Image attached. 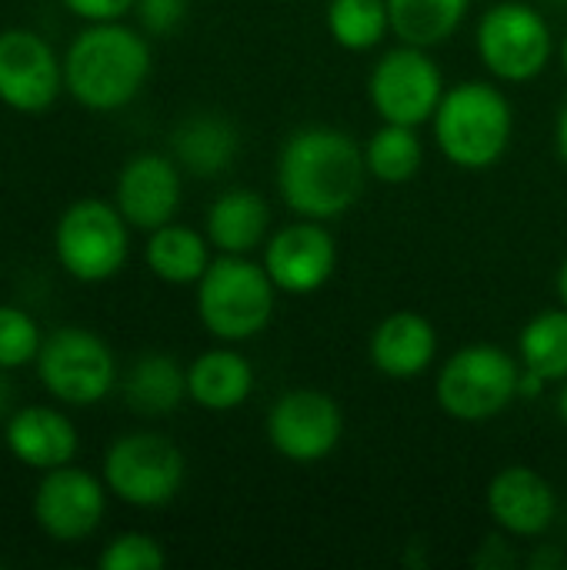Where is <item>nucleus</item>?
<instances>
[{
  "instance_id": "obj_22",
  "label": "nucleus",
  "mask_w": 567,
  "mask_h": 570,
  "mask_svg": "<svg viewBox=\"0 0 567 570\" xmlns=\"http://www.w3.org/2000/svg\"><path fill=\"white\" fill-rule=\"evenodd\" d=\"M120 391H124V404L134 414H140V417H167L187 397V371L177 364V357L150 351V354H140L127 367V374L120 381Z\"/></svg>"
},
{
  "instance_id": "obj_4",
  "label": "nucleus",
  "mask_w": 567,
  "mask_h": 570,
  "mask_svg": "<svg viewBox=\"0 0 567 570\" xmlns=\"http://www.w3.org/2000/svg\"><path fill=\"white\" fill-rule=\"evenodd\" d=\"M194 287L204 331L224 344L257 337L274 317L277 287L251 254H217Z\"/></svg>"
},
{
  "instance_id": "obj_10",
  "label": "nucleus",
  "mask_w": 567,
  "mask_h": 570,
  "mask_svg": "<svg viewBox=\"0 0 567 570\" xmlns=\"http://www.w3.org/2000/svg\"><path fill=\"white\" fill-rule=\"evenodd\" d=\"M444 73L424 47L398 43L381 53L368 77V100L388 124L421 127L434 117L444 97Z\"/></svg>"
},
{
  "instance_id": "obj_30",
  "label": "nucleus",
  "mask_w": 567,
  "mask_h": 570,
  "mask_svg": "<svg viewBox=\"0 0 567 570\" xmlns=\"http://www.w3.org/2000/svg\"><path fill=\"white\" fill-rule=\"evenodd\" d=\"M187 7H190V0H137L134 3V13H137L140 27L147 33L167 37V33H174L184 23Z\"/></svg>"
},
{
  "instance_id": "obj_34",
  "label": "nucleus",
  "mask_w": 567,
  "mask_h": 570,
  "mask_svg": "<svg viewBox=\"0 0 567 570\" xmlns=\"http://www.w3.org/2000/svg\"><path fill=\"white\" fill-rule=\"evenodd\" d=\"M555 287H558V301L567 307V257L565 264H561V271H558V281H555Z\"/></svg>"
},
{
  "instance_id": "obj_13",
  "label": "nucleus",
  "mask_w": 567,
  "mask_h": 570,
  "mask_svg": "<svg viewBox=\"0 0 567 570\" xmlns=\"http://www.w3.org/2000/svg\"><path fill=\"white\" fill-rule=\"evenodd\" d=\"M107 511V484L80 468H53L43 471L33 494V521L37 528L63 544L90 538Z\"/></svg>"
},
{
  "instance_id": "obj_15",
  "label": "nucleus",
  "mask_w": 567,
  "mask_h": 570,
  "mask_svg": "<svg viewBox=\"0 0 567 570\" xmlns=\"http://www.w3.org/2000/svg\"><path fill=\"white\" fill-rule=\"evenodd\" d=\"M114 204L137 230H157L174 220L180 207V164L164 154L130 157L114 187Z\"/></svg>"
},
{
  "instance_id": "obj_31",
  "label": "nucleus",
  "mask_w": 567,
  "mask_h": 570,
  "mask_svg": "<svg viewBox=\"0 0 567 570\" xmlns=\"http://www.w3.org/2000/svg\"><path fill=\"white\" fill-rule=\"evenodd\" d=\"M137 0H63V7L87 23H114L134 10Z\"/></svg>"
},
{
  "instance_id": "obj_18",
  "label": "nucleus",
  "mask_w": 567,
  "mask_h": 570,
  "mask_svg": "<svg viewBox=\"0 0 567 570\" xmlns=\"http://www.w3.org/2000/svg\"><path fill=\"white\" fill-rule=\"evenodd\" d=\"M7 451L33 468V471H53L74 461L77 454V428L63 411L53 407H20L7 417L3 431Z\"/></svg>"
},
{
  "instance_id": "obj_19",
  "label": "nucleus",
  "mask_w": 567,
  "mask_h": 570,
  "mask_svg": "<svg viewBox=\"0 0 567 570\" xmlns=\"http://www.w3.org/2000/svg\"><path fill=\"white\" fill-rule=\"evenodd\" d=\"M204 234L217 254H251L271 237V207L257 190L231 187L207 207Z\"/></svg>"
},
{
  "instance_id": "obj_24",
  "label": "nucleus",
  "mask_w": 567,
  "mask_h": 570,
  "mask_svg": "<svg viewBox=\"0 0 567 570\" xmlns=\"http://www.w3.org/2000/svg\"><path fill=\"white\" fill-rule=\"evenodd\" d=\"M471 0H388L391 33L401 43L434 50L448 43L465 23Z\"/></svg>"
},
{
  "instance_id": "obj_11",
  "label": "nucleus",
  "mask_w": 567,
  "mask_h": 570,
  "mask_svg": "<svg viewBox=\"0 0 567 570\" xmlns=\"http://www.w3.org/2000/svg\"><path fill=\"white\" fill-rule=\"evenodd\" d=\"M344 434V417L334 397L324 391L297 387L274 401L267 414V441L271 448L294 464L324 461Z\"/></svg>"
},
{
  "instance_id": "obj_16",
  "label": "nucleus",
  "mask_w": 567,
  "mask_h": 570,
  "mask_svg": "<svg viewBox=\"0 0 567 570\" xmlns=\"http://www.w3.org/2000/svg\"><path fill=\"white\" fill-rule=\"evenodd\" d=\"M488 514L508 538H541L558 518V498L538 471L511 464L488 484Z\"/></svg>"
},
{
  "instance_id": "obj_32",
  "label": "nucleus",
  "mask_w": 567,
  "mask_h": 570,
  "mask_svg": "<svg viewBox=\"0 0 567 570\" xmlns=\"http://www.w3.org/2000/svg\"><path fill=\"white\" fill-rule=\"evenodd\" d=\"M13 397H17V391H13L7 371L0 367V421H7L13 414Z\"/></svg>"
},
{
  "instance_id": "obj_28",
  "label": "nucleus",
  "mask_w": 567,
  "mask_h": 570,
  "mask_svg": "<svg viewBox=\"0 0 567 570\" xmlns=\"http://www.w3.org/2000/svg\"><path fill=\"white\" fill-rule=\"evenodd\" d=\"M40 327L37 321L10 304H0V367L3 371H17L37 361L40 354Z\"/></svg>"
},
{
  "instance_id": "obj_25",
  "label": "nucleus",
  "mask_w": 567,
  "mask_h": 570,
  "mask_svg": "<svg viewBox=\"0 0 567 570\" xmlns=\"http://www.w3.org/2000/svg\"><path fill=\"white\" fill-rule=\"evenodd\" d=\"M424 164V144L418 137V127H404V124H381L368 144H364V167L368 177L381 180V184H408L418 177Z\"/></svg>"
},
{
  "instance_id": "obj_26",
  "label": "nucleus",
  "mask_w": 567,
  "mask_h": 570,
  "mask_svg": "<svg viewBox=\"0 0 567 570\" xmlns=\"http://www.w3.org/2000/svg\"><path fill=\"white\" fill-rule=\"evenodd\" d=\"M518 361L525 371L538 374L545 384L567 381V307L541 311L531 317L518 337Z\"/></svg>"
},
{
  "instance_id": "obj_20",
  "label": "nucleus",
  "mask_w": 567,
  "mask_h": 570,
  "mask_svg": "<svg viewBox=\"0 0 567 570\" xmlns=\"http://www.w3.org/2000/svg\"><path fill=\"white\" fill-rule=\"evenodd\" d=\"M170 150L180 170L207 180L234 167L241 154V134L221 114H190L170 134Z\"/></svg>"
},
{
  "instance_id": "obj_33",
  "label": "nucleus",
  "mask_w": 567,
  "mask_h": 570,
  "mask_svg": "<svg viewBox=\"0 0 567 570\" xmlns=\"http://www.w3.org/2000/svg\"><path fill=\"white\" fill-rule=\"evenodd\" d=\"M555 144H558V154H561V160L567 164V104L561 107V114H558V124H555Z\"/></svg>"
},
{
  "instance_id": "obj_1",
  "label": "nucleus",
  "mask_w": 567,
  "mask_h": 570,
  "mask_svg": "<svg viewBox=\"0 0 567 570\" xmlns=\"http://www.w3.org/2000/svg\"><path fill=\"white\" fill-rule=\"evenodd\" d=\"M368 180L364 147L338 127H304L287 137L277 157V190L304 220L348 214Z\"/></svg>"
},
{
  "instance_id": "obj_7",
  "label": "nucleus",
  "mask_w": 567,
  "mask_h": 570,
  "mask_svg": "<svg viewBox=\"0 0 567 570\" xmlns=\"http://www.w3.org/2000/svg\"><path fill=\"white\" fill-rule=\"evenodd\" d=\"M475 47L491 77L505 83H528L548 70L555 37L538 7L525 0H501L478 20Z\"/></svg>"
},
{
  "instance_id": "obj_17",
  "label": "nucleus",
  "mask_w": 567,
  "mask_h": 570,
  "mask_svg": "<svg viewBox=\"0 0 567 570\" xmlns=\"http://www.w3.org/2000/svg\"><path fill=\"white\" fill-rule=\"evenodd\" d=\"M371 364L394 381H411L424 374L438 357V331L428 317L414 311L388 314L374 331L368 344Z\"/></svg>"
},
{
  "instance_id": "obj_36",
  "label": "nucleus",
  "mask_w": 567,
  "mask_h": 570,
  "mask_svg": "<svg viewBox=\"0 0 567 570\" xmlns=\"http://www.w3.org/2000/svg\"><path fill=\"white\" fill-rule=\"evenodd\" d=\"M558 57H561V70H565V77H567V33H565V40H561V50H558Z\"/></svg>"
},
{
  "instance_id": "obj_8",
  "label": "nucleus",
  "mask_w": 567,
  "mask_h": 570,
  "mask_svg": "<svg viewBox=\"0 0 567 570\" xmlns=\"http://www.w3.org/2000/svg\"><path fill=\"white\" fill-rule=\"evenodd\" d=\"M187 461L164 434L137 431L117 438L104 454L107 491L130 508H164L184 488Z\"/></svg>"
},
{
  "instance_id": "obj_27",
  "label": "nucleus",
  "mask_w": 567,
  "mask_h": 570,
  "mask_svg": "<svg viewBox=\"0 0 567 570\" xmlns=\"http://www.w3.org/2000/svg\"><path fill=\"white\" fill-rule=\"evenodd\" d=\"M324 23L341 50H374L391 33L388 0H331L324 10Z\"/></svg>"
},
{
  "instance_id": "obj_12",
  "label": "nucleus",
  "mask_w": 567,
  "mask_h": 570,
  "mask_svg": "<svg viewBox=\"0 0 567 570\" xmlns=\"http://www.w3.org/2000/svg\"><path fill=\"white\" fill-rule=\"evenodd\" d=\"M261 250V264L281 294H314L331 281L338 267L334 234L321 220L297 217L294 224L277 227Z\"/></svg>"
},
{
  "instance_id": "obj_14",
  "label": "nucleus",
  "mask_w": 567,
  "mask_h": 570,
  "mask_svg": "<svg viewBox=\"0 0 567 570\" xmlns=\"http://www.w3.org/2000/svg\"><path fill=\"white\" fill-rule=\"evenodd\" d=\"M63 90V60L53 47L27 30H0V100L20 114L47 110Z\"/></svg>"
},
{
  "instance_id": "obj_5",
  "label": "nucleus",
  "mask_w": 567,
  "mask_h": 570,
  "mask_svg": "<svg viewBox=\"0 0 567 570\" xmlns=\"http://www.w3.org/2000/svg\"><path fill=\"white\" fill-rule=\"evenodd\" d=\"M434 394L454 421H491L521 397V361L498 344H468L441 364Z\"/></svg>"
},
{
  "instance_id": "obj_35",
  "label": "nucleus",
  "mask_w": 567,
  "mask_h": 570,
  "mask_svg": "<svg viewBox=\"0 0 567 570\" xmlns=\"http://www.w3.org/2000/svg\"><path fill=\"white\" fill-rule=\"evenodd\" d=\"M555 407H558V417L567 424V381H561V391H558V404Z\"/></svg>"
},
{
  "instance_id": "obj_2",
  "label": "nucleus",
  "mask_w": 567,
  "mask_h": 570,
  "mask_svg": "<svg viewBox=\"0 0 567 570\" xmlns=\"http://www.w3.org/2000/svg\"><path fill=\"white\" fill-rule=\"evenodd\" d=\"M150 77V43L137 30L114 23H90L63 53V90L87 110L127 107Z\"/></svg>"
},
{
  "instance_id": "obj_29",
  "label": "nucleus",
  "mask_w": 567,
  "mask_h": 570,
  "mask_svg": "<svg viewBox=\"0 0 567 570\" xmlns=\"http://www.w3.org/2000/svg\"><path fill=\"white\" fill-rule=\"evenodd\" d=\"M97 564L104 570H160L167 564V554L157 544V538L140 534V531H127V534H117L100 551Z\"/></svg>"
},
{
  "instance_id": "obj_6",
  "label": "nucleus",
  "mask_w": 567,
  "mask_h": 570,
  "mask_svg": "<svg viewBox=\"0 0 567 570\" xmlns=\"http://www.w3.org/2000/svg\"><path fill=\"white\" fill-rule=\"evenodd\" d=\"M60 267L80 284H104L120 274L130 254V224L117 204L84 197L74 200L53 230Z\"/></svg>"
},
{
  "instance_id": "obj_9",
  "label": "nucleus",
  "mask_w": 567,
  "mask_h": 570,
  "mask_svg": "<svg viewBox=\"0 0 567 570\" xmlns=\"http://www.w3.org/2000/svg\"><path fill=\"white\" fill-rule=\"evenodd\" d=\"M40 384L70 407H90L117 387L114 351L84 327H57L37 354Z\"/></svg>"
},
{
  "instance_id": "obj_3",
  "label": "nucleus",
  "mask_w": 567,
  "mask_h": 570,
  "mask_svg": "<svg viewBox=\"0 0 567 570\" xmlns=\"http://www.w3.org/2000/svg\"><path fill=\"white\" fill-rule=\"evenodd\" d=\"M434 144L458 170L495 167L515 134V110L505 90L488 80H461L444 90L434 117Z\"/></svg>"
},
{
  "instance_id": "obj_21",
  "label": "nucleus",
  "mask_w": 567,
  "mask_h": 570,
  "mask_svg": "<svg viewBox=\"0 0 567 570\" xmlns=\"http://www.w3.org/2000/svg\"><path fill=\"white\" fill-rule=\"evenodd\" d=\"M254 394V367L234 347H211L187 367V397L214 414L241 407Z\"/></svg>"
},
{
  "instance_id": "obj_23",
  "label": "nucleus",
  "mask_w": 567,
  "mask_h": 570,
  "mask_svg": "<svg viewBox=\"0 0 567 570\" xmlns=\"http://www.w3.org/2000/svg\"><path fill=\"white\" fill-rule=\"evenodd\" d=\"M144 261L157 281L174 284V287H190L204 277V271L211 267L214 257H211L207 234H197L194 227L170 220V224L150 230Z\"/></svg>"
}]
</instances>
